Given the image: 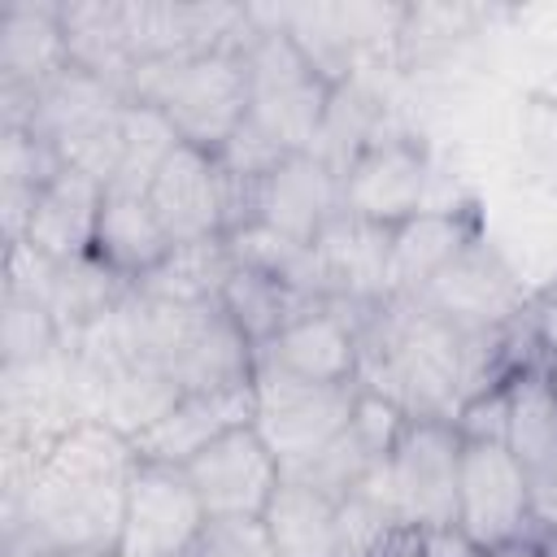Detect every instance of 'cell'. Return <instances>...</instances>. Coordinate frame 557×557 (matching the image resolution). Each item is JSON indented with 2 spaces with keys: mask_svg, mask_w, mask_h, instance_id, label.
<instances>
[{
  "mask_svg": "<svg viewBox=\"0 0 557 557\" xmlns=\"http://www.w3.org/2000/svg\"><path fill=\"white\" fill-rule=\"evenodd\" d=\"M135 466L139 453L131 435L91 418L74 422L52 444L30 487L0 500V553L61 557L117 548Z\"/></svg>",
  "mask_w": 557,
  "mask_h": 557,
  "instance_id": "cell-1",
  "label": "cell"
},
{
  "mask_svg": "<svg viewBox=\"0 0 557 557\" xmlns=\"http://www.w3.org/2000/svg\"><path fill=\"white\" fill-rule=\"evenodd\" d=\"M357 344V383L366 392L392 400L405 418H457L466 383V326L444 318L418 292H387L366 300Z\"/></svg>",
  "mask_w": 557,
  "mask_h": 557,
  "instance_id": "cell-2",
  "label": "cell"
},
{
  "mask_svg": "<svg viewBox=\"0 0 557 557\" xmlns=\"http://www.w3.org/2000/svg\"><path fill=\"white\" fill-rule=\"evenodd\" d=\"M244 48H213L196 57L135 65L126 78V96L157 109L178 131L183 144L218 152L248 117Z\"/></svg>",
  "mask_w": 557,
  "mask_h": 557,
  "instance_id": "cell-3",
  "label": "cell"
},
{
  "mask_svg": "<svg viewBox=\"0 0 557 557\" xmlns=\"http://www.w3.org/2000/svg\"><path fill=\"white\" fill-rule=\"evenodd\" d=\"M248 17H252V39L244 48V65H248L244 122L278 152H309L335 87L318 74V65L300 52V44L270 17V9H248Z\"/></svg>",
  "mask_w": 557,
  "mask_h": 557,
  "instance_id": "cell-4",
  "label": "cell"
},
{
  "mask_svg": "<svg viewBox=\"0 0 557 557\" xmlns=\"http://www.w3.org/2000/svg\"><path fill=\"white\" fill-rule=\"evenodd\" d=\"M361 383H313L274 366H252V426L283 470L331 444L357 409Z\"/></svg>",
  "mask_w": 557,
  "mask_h": 557,
  "instance_id": "cell-5",
  "label": "cell"
},
{
  "mask_svg": "<svg viewBox=\"0 0 557 557\" xmlns=\"http://www.w3.org/2000/svg\"><path fill=\"white\" fill-rule=\"evenodd\" d=\"M457 527L479 553L540 540L527 479L500 440H466L461 444Z\"/></svg>",
  "mask_w": 557,
  "mask_h": 557,
  "instance_id": "cell-6",
  "label": "cell"
},
{
  "mask_svg": "<svg viewBox=\"0 0 557 557\" xmlns=\"http://www.w3.org/2000/svg\"><path fill=\"white\" fill-rule=\"evenodd\" d=\"M461 431L444 418H409L392 457L387 483L396 509L409 527L435 531L457 527V483H461Z\"/></svg>",
  "mask_w": 557,
  "mask_h": 557,
  "instance_id": "cell-7",
  "label": "cell"
},
{
  "mask_svg": "<svg viewBox=\"0 0 557 557\" xmlns=\"http://www.w3.org/2000/svg\"><path fill=\"white\" fill-rule=\"evenodd\" d=\"M187 479L209 513V522H257L283 483V466L252 422L218 435L187 466Z\"/></svg>",
  "mask_w": 557,
  "mask_h": 557,
  "instance_id": "cell-8",
  "label": "cell"
},
{
  "mask_svg": "<svg viewBox=\"0 0 557 557\" xmlns=\"http://www.w3.org/2000/svg\"><path fill=\"white\" fill-rule=\"evenodd\" d=\"M205 527L209 513L183 466H161V461L135 466L122 535H117L122 557H183Z\"/></svg>",
  "mask_w": 557,
  "mask_h": 557,
  "instance_id": "cell-9",
  "label": "cell"
},
{
  "mask_svg": "<svg viewBox=\"0 0 557 557\" xmlns=\"http://www.w3.org/2000/svg\"><path fill=\"white\" fill-rule=\"evenodd\" d=\"M366 300H322L296 322H287L274 339L257 348L261 366L287 370L296 379L313 383H357L361 370V344H357V318Z\"/></svg>",
  "mask_w": 557,
  "mask_h": 557,
  "instance_id": "cell-10",
  "label": "cell"
},
{
  "mask_svg": "<svg viewBox=\"0 0 557 557\" xmlns=\"http://www.w3.org/2000/svg\"><path fill=\"white\" fill-rule=\"evenodd\" d=\"M148 205L174 248L226 235V174L213 152L178 144L148 187Z\"/></svg>",
  "mask_w": 557,
  "mask_h": 557,
  "instance_id": "cell-11",
  "label": "cell"
},
{
  "mask_svg": "<svg viewBox=\"0 0 557 557\" xmlns=\"http://www.w3.org/2000/svg\"><path fill=\"white\" fill-rule=\"evenodd\" d=\"M505 448L513 453L527 492H531V513L535 527L548 531L557 527V396L531 361L509 379V426H505Z\"/></svg>",
  "mask_w": 557,
  "mask_h": 557,
  "instance_id": "cell-12",
  "label": "cell"
},
{
  "mask_svg": "<svg viewBox=\"0 0 557 557\" xmlns=\"http://www.w3.org/2000/svg\"><path fill=\"white\" fill-rule=\"evenodd\" d=\"M426 157L409 139H374L339 178L344 213L374 222V226H400L422 213L426 196Z\"/></svg>",
  "mask_w": 557,
  "mask_h": 557,
  "instance_id": "cell-13",
  "label": "cell"
},
{
  "mask_svg": "<svg viewBox=\"0 0 557 557\" xmlns=\"http://www.w3.org/2000/svg\"><path fill=\"white\" fill-rule=\"evenodd\" d=\"M418 296L466 331L505 326L527 309L513 270L500 261V252H492L479 239H470Z\"/></svg>",
  "mask_w": 557,
  "mask_h": 557,
  "instance_id": "cell-14",
  "label": "cell"
},
{
  "mask_svg": "<svg viewBox=\"0 0 557 557\" xmlns=\"http://www.w3.org/2000/svg\"><path fill=\"white\" fill-rule=\"evenodd\" d=\"M339 209H344L339 174L313 152L283 157L257 187V222L296 244H318V235L331 226Z\"/></svg>",
  "mask_w": 557,
  "mask_h": 557,
  "instance_id": "cell-15",
  "label": "cell"
},
{
  "mask_svg": "<svg viewBox=\"0 0 557 557\" xmlns=\"http://www.w3.org/2000/svg\"><path fill=\"white\" fill-rule=\"evenodd\" d=\"M252 422V383L213 387V392H187L178 396L148 431H139L131 444L139 461L161 466H187L200 448H209L218 435Z\"/></svg>",
  "mask_w": 557,
  "mask_h": 557,
  "instance_id": "cell-16",
  "label": "cell"
},
{
  "mask_svg": "<svg viewBox=\"0 0 557 557\" xmlns=\"http://www.w3.org/2000/svg\"><path fill=\"white\" fill-rule=\"evenodd\" d=\"M70 65L61 4L9 0L0 4V87L39 91Z\"/></svg>",
  "mask_w": 557,
  "mask_h": 557,
  "instance_id": "cell-17",
  "label": "cell"
},
{
  "mask_svg": "<svg viewBox=\"0 0 557 557\" xmlns=\"http://www.w3.org/2000/svg\"><path fill=\"white\" fill-rule=\"evenodd\" d=\"M100 205H104V183L91 178L87 170L65 165L35 200L26 244L48 257V261H74L96 248V226H100Z\"/></svg>",
  "mask_w": 557,
  "mask_h": 557,
  "instance_id": "cell-18",
  "label": "cell"
},
{
  "mask_svg": "<svg viewBox=\"0 0 557 557\" xmlns=\"http://www.w3.org/2000/svg\"><path fill=\"white\" fill-rule=\"evenodd\" d=\"M109 270H117L122 278L139 283L144 274H152L170 252V235L157 222L148 196H122V191H104L100 205V226H96V248H91Z\"/></svg>",
  "mask_w": 557,
  "mask_h": 557,
  "instance_id": "cell-19",
  "label": "cell"
},
{
  "mask_svg": "<svg viewBox=\"0 0 557 557\" xmlns=\"http://www.w3.org/2000/svg\"><path fill=\"white\" fill-rule=\"evenodd\" d=\"M261 527L278 557H339V500L287 479L274 487Z\"/></svg>",
  "mask_w": 557,
  "mask_h": 557,
  "instance_id": "cell-20",
  "label": "cell"
},
{
  "mask_svg": "<svg viewBox=\"0 0 557 557\" xmlns=\"http://www.w3.org/2000/svg\"><path fill=\"white\" fill-rule=\"evenodd\" d=\"M470 222L448 209H422L418 218L392 226V252H387V292H422L466 244Z\"/></svg>",
  "mask_w": 557,
  "mask_h": 557,
  "instance_id": "cell-21",
  "label": "cell"
},
{
  "mask_svg": "<svg viewBox=\"0 0 557 557\" xmlns=\"http://www.w3.org/2000/svg\"><path fill=\"white\" fill-rule=\"evenodd\" d=\"M218 300H222L226 318L244 331V339L252 348H261L287 322H296L300 313H309L313 305H322L318 296H305V292L287 287L283 278H274L265 270H252V265H239V261H235V270H231V278H226V287H222Z\"/></svg>",
  "mask_w": 557,
  "mask_h": 557,
  "instance_id": "cell-22",
  "label": "cell"
},
{
  "mask_svg": "<svg viewBox=\"0 0 557 557\" xmlns=\"http://www.w3.org/2000/svg\"><path fill=\"white\" fill-rule=\"evenodd\" d=\"M61 26H65L70 65L91 70L126 91L131 57L122 35V0H70L61 4Z\"/></svg>",
  "mask_w": 557,
  "mask_h": 557,
  "instance_id": "cell-23",
  "label": "cell"
},
{
  "mask_svg": "<svg viewBox=\"0 0 557 557\" xmlns=\"http://www.w3.org/2000/svg\"><path fill=\"white\" fill-rule=\"evenodd\" d=\"M235 270V252L222 239H205V244H187V248H174L152 274H144L135 287L148 292V296H161V300H178V305H205V300H218L226 278Z\"/></svg>",
  "mask_w": 557,
  "mask_h": 557,
  "instance_id": "cell-24",
  "label": "cell"
},
{
  "mask_svg": "<svg viewBox=\"0 0 557 557\" xmlns=\"http://www.w3.org/2000/svg\"><path fill=\"white\" fill-rule=\"evenodd\" d=\"M374 122H379V96L357 83V78H344L335 91H331V104H326V117H322V131L313 139V157L326 161L339 178L348 174V165L374 144Z\"/></svg>",
  "mask_w": 557,
  "mask_h": 557,
  "instance_id": "cell-25",
  "label": "cell"
},
{
  "mask_svg": "<svg viewBox=\"0 0 557 557\" xmlns=\"http://www.w3.org/2000/svg\"><path fill=\"white\" fill-rule=\"evenodd\" d=\"M178 131L148 104L131 100L126 117H122V152H117V170L109 178L104 191H122V196H148L157 170L165 165V157L178 148Z\"/></svg>",
  "mask_w": 557,
  "mask_h": 557,
  "instance_id": "cell-26",
  "label": "cell"
},
{
  "mask_svg": "<svg viewBox=\"0 0 557 557\" xmlns=\"http://www.w3.org/2000/svg\"><path fill=\"white\" fill-rule=\"evenodd\" d=\"M61 348H65V331L52 318V309L39 296L4 283V300H0V366L48 361Z\"/></svg>",
  "mask_w": 557,
  "mask_h": 557,
  "instance_id": "cell-27",
  "label": "cell"
},
{
  "mask_svg": "<svg viewBox=\"0 0 557 557\" xmlns=\"http://www.w3.org/2000/svg\"><path fill=\"white\" fill-rule=\"evenodd\" d=\"M183 557H278V553L257 518V522H209Z\"/></svg>",
  "mask_w": 557,
  "mask_h": 557,
  "instance_id": "cell-28",
  "label": "cell"
},
{
  "mask_svg": "<svg viewBox=\"0 0 557 557\" xmlns=\"http://www.w3.org/2000/svg\"><path fill=\"white\" fill-rule=\"evenodd\" d=\"M453 426L461 431V440H500V444H505V426H509V383L470 396V400L457 409Z\"/></svg>",
  "mask_w": 557,
  "mask_h": 557,
  "instance_id": "cell-29",
  "label": "cell"
},
{
  "mask_svg": "<svg viewBox=\"0 0 557 557\" xmlns=\"http://www.w3.org/2000/svg\"><path fill=\"white\" fill-rule=\"evenodd\" d=\"M522 326H527L531 344L540 348V357H544V352H557V287H548V292H540L535 300H527Z\"/></svg>",
  "mask_w": 557,
  "mask_h": 557,
  "instance_id": "cell-30",
  "label": "cell"
},
{
  "mask_svg": "<svg viewBox=\"0 0 557 557\" xmlns=\"http://www.w3.org/2000/svg\"><path fill=\"white\" fill-rule=\"evenodd\" d=\"M418 557H479V548L461 535V527H435L418 535Z\"/></svg>",
  "mask_w": 557,
  "mask_h": 557,
  "instance_id": "cell-31",
  "label": "cell"
},
{
  "mask_svg": "<svg viewBox=\"0 0 557 557\" xmlns=\"http://www.w3.org/2000/svg\"><path fill=\"white\" fill-rule=\"evenodd\" d=\"M535 553H540V557H557V527L540 531V540H535Z\"/></svg>",
  "mask_w": 557,
  "mask_h": 557,
  "instance_id": "cell-32",
  "label": "cell"
},
{
  "mask_svg": "<svg viewBox=\"0 0 557 557\" xmlns=\"http://www.w3.org/2000/svg\"><path fill=\"white\" fill-rule=\"evenodd\" d=\"M479 557H540L535 544H513V548H496V553H479Z\"/></svg>",
  "mask_w": 557,
  "mask_h": 557,
  "instance_id": "cell-33",
  "label": "cell"
},
{
  "mask_svg": "<svg viewBox=\"0 0 557 557\" xmlns=\"http://www.w3.org/2000/svg\"><path fill=\"white\" fill-rule=\"evenodd\" d=\"M540 370H544V379H548V387H553V396H557V352H544V357H540Z\"/></svg>",
  "mask_w": 557,
  "mask_h": 557,
  "instance_id": "cell-34",
  "label": "cell"
},
{
  "mask_svg": "<svg viewBox=\"0 0 557 557\" xmlns=\"http://www.w3.org/2000/svg\"><path fill=\"white\" fill-rule=\"evenodd\" d=\"M61 557H122L117 548H104V553H61Z\"/></svg>",
  "mask_w": 557,
  "mask_h": 557,
  "instance_id": "cell-35",
  "label": "cell"
}]
</instances>
